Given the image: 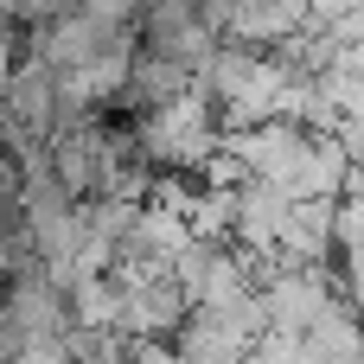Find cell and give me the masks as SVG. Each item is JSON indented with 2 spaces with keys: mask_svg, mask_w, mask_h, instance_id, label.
Masks as SVG:
<instances>
[{
  "mask_svg": "<svg viewBox=\"0 0 364 364\" xmlns=\"http://www.w3.org/2000/svg\"><path fill=\"white\" fill-rule=\"evenodd\" d=\"M307 147H314V134H307V128H294V122L224 128V154H230L250 179L282 186V192H294V179H301V166H307Z\"/></svg>",
  "mask_w": 364,
  "mask_h": 364,
  "instance_id": "cell-1",
  "label": "cell"
},
{
  "mask_svg": "<svg viewBox=\"0 0 364 364\" xmlns=\"http://www.w3.org/2000/svg\"><path fill=\"white\" fill-rule=\"evenodd\" d=\"M256 301H262V320L275 333L307 339V326L326 307H339V282H333V269H282V275H269L256 288Z\"/></svg>",
  "mask_w": 364,
  "mask_h": 364,
  "instance_id": "cell-2",
  "label": "cell"
},
{
  "mask_svg": "<svg viewBox=\"0 0 364 364\" xmlns=\"http://www.w3.org/2000/svg\"><path fill=\"white\" fill-rule=\"evenodd\" d=\"M307 358L314 364H364V339H358V314L339 301V307H326L314 326H307Z\"/></svg>",
  "mask_w": 364,
  "mask_h": 364,
  "instance_id": "cell-3",
  "label": "cell"
},
{
  "mask_svg": "<svg viewBox=\"0 0 364 364\" xmlns=\"http://www.w3.org/2000/svg\"><path fill=\"white\" fill-rule=\"evenodd\" d=\"M364 243V192H346L333 205V250H358Z\"/></svg>",
  "mask_w": 364,
  "mask_h": 364,
  "instance_id": "cell-4",
  "label": "cell"
},
{
  "mask_svg": "<svg viewBox=\"0 0 364 364\" xmlns=\"http://www.w3.org/2000/svg\"><path fill=\"white\" fill-rule=\"evenodd\" d=\"M77 13H83V19H96L102 32H134L141 0H77Z\"/></svg>",
  "mask_w": 364,
  "mask_h": 364,
  "instance_id": "cell-5",
  "label": "cell"
},
{
  "mask_svg": "<svg viewBox=\"0 0 364 364\" xmlns=\"http://www.w3.org/2000/svg\"><path fill=\"white\" fill-rule=\"evenodd\" d=\"M333 282H339L346 307L364 314V243H358V250H339V275H333Z\"/></svg>",
  "mask_w": 364,
  "mask_h": 364,
  "instance_id": "cell-6",
  "label": "cell"
},
{
  "mask_svg": "<svg viewBox=\"0 0 364 364\" xmlns=\"http://www.w3.org/2000/svg\"><path fill=\"white\" fill-rule=\"evenodd\" d=\"M358 339H364V314H358Z\"/></svg>",
  "mask_w": 364,
  "mask_h": 364,
  "instance_id": "cell-7",
  "label": "cell"
}]
</instances>
